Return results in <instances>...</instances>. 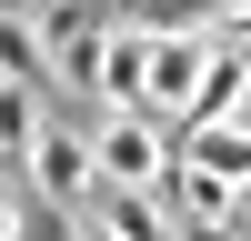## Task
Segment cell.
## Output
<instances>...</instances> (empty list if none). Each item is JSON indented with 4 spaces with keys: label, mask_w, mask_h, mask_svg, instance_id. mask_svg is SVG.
I'll list each match as a JSON object with an SVG mask.
<instances>
[{
    "label": "cell",
    "mask_w": 251,
    "mask_h": 241,
    "mask_svg": "<svg viewBox=\"0 0 251 241\" xmlns=\"http://www.w3.org/2000/svg\"><path fill=\"white\" fill-rule=\"evenodd\" d=\"M80 120H91L100 191H151V201L181 191V131L171 120H151V111H80Z\"/></svg>",
    "instance_id": "obj_1"
}]
</instances>
